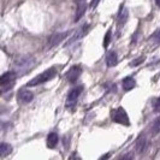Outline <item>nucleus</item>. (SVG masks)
Returning a JSON list of instances; mask_svg holds the SVG:
<instances>
[{"instance_id":"obj_1","label":"nucleus","mask_w":160,"mask_h":160,"mask_svg":"<svg viewBox=\"0 0 160 160\" xmlns=\"http://www.w3.org/2000/svg\"><path fill=\"white\" fill-rule=\"evenodd\" d=\"M57 75V70L54 68H51V69H47L46 71H43L42 73H40L39 76H36L35 78H32L30 80L28 83H27V86L28 87H35V86H39V84H43V83H46L48 81L53 80L54 77H56Z\"/></svg>"},{"instance_id":"obj_2","label":"nucleus","mask_w":160,"mask_h":160,"mask_svg":"<svg viewBox=\"0 0 160 160\" xmlns=\"http://www.w3.org/2000/svg\"><path fill=\"white\" fill-rule=\"evenodd\" d=\"M111 117L118 124H123V125H129L130 124L128 113L125 112V110L123 107H119L117 110H113L112 112H111Z\"/></svg>"},{"instance_id":"obj_3","label":"nucleus","mask_w":160,"mask_h":160,"mask_svg":"<svg viewBox=\"0 0 160 160\" xmlns=\"http://www.w3.org/2000/svg\"><path fill=\"white\" fill-rule=\"evenodd\" d=\"M81 73H82V68L76 65V66H72L69 71L66 72V80L69 81L70 83H76L77 80L80 78Z\"/></svg>"},{"instance_id":"obj_4","label":"nucleus","mask_w":160,"mask_h":160,"mask_svg":"<svg viewBox=\"0 0 160 160\" xmlns=\"http://www.w3.org/2000/svg\"><path fill=\"white\" fill-rule=\"evenodd\" d=\"M68 34H69V32H57V34H53L51 38H49V40H48V46L47 48L49 49V48H53L56 47V46H58L62 41L64 40L65 38L68 36Z\"/></svg>"},{"instance_id":"obj_5","label":"nucleus","mask_w":160,"mask_h":160,"mask_svg":"<svg viewBox=\"0 0 160 160\" xmlns=\"http://www.w3.org/2000/svg\"><path fill=\"white\" fill-rule=\"evenodd\" d=\"M34 58L32 57H23L21 59H18L16 62V66L18 70L21 71H24V70H28L29 68H32V64H34Z\"/></svg>"},{"instance_id":"obj_6","label":"nucleus","mask_w":160,"mask_h":160,"mask_svg":"<svg viewBox=\"0 0 160 160\" xmlns=\"http://www.w3.org/2000/svg\"><path fill=\"white\" fill-rule=\"evenodd\" d=\"M17 99L21 104H29L34 99V94H32L30 90H27V89H21L17 94Z\"/></svg>"},{"instance_id":"obj_7","label":"nucleus","mask_w":160,"mask_h":160,"mask_svg":"<svg viewBox=\"0 0 160 160\" xmlns=\"http://www.w3.org/2000/svg\"><path fill=\"white\" fill-rule=\"evenodd\" d=\"M83 92V87L82 86H78V87H75V88L70 90V93H69V95H68V100H66V102L68 105H73L76 102V100L78 99V96L81 95V93Z\"/></svg>"},{"instance_id":"obj_8","label":"nucleus","mask_w":160,"mask_h":160,"mask_svg":"<svg viewBox=\"0 0 160 160\" xmlns=\"http://www.w3.org/2000/svg\"><path fill=\"white\" fill-rule=\"evenodd\" d=\"M15 78H16V73H15V72H12V71L5 72V73H2V75L0 76V84L2 86V84L10 83V82L15 81Z\"/></svg>"},{"instance_id":"obj_9","label":"nucleus","mask_w":160,"mask_h":160,"mask_svg":"<svg viewBox=\"0 0 160 160\" xmlns=\"http://www.w3.org/2000/svg\"><path fill=\"white\" fill-rule=\"evenodd\" d=\"M147 140H146V137L142 135V136H140L137 138V142H136V152L137 153H143L146 149H147Z\"/></svg>"},{"instance_id":"obj_10","label":"nucleus","mask_w":160,"mask_h":160,"mask_svg":"<svg viewBox=\"0 0 160 160\" xmlns=\"http://www.w3.org/2000/svg\"><path fill=\"white\" fill-rule=\"evenodd\" d=\"M118 63V57H117V53L116 52H108L107 53V57H106V64L108 68H112V66H116Z\"/></svg>"},{"instance_id":"obj_11","label":"nucleus","mask_w":160,"mask_h":160,"mask_svg":"<svg viewBox=\"0 0 160 160\" xmlns=\"http://www.w3.org/2000/svg\"><path fill=\"white\" fill-rule=\"evenodd\" d=\"M87 11V5L84 2L81 1L80 4L77 5V10H76V16H75V22H78L81 18L83 17V15L86 13Z\"/></svg>"},{"instance_id":"obj_12","label":"nucleus","mask_w":160,"mask_h":160,"mask_svg":"<svg viewBox=\"0 0 160 160\" xmlns=\"http://www.w3.org/2000/svg\"><path fill=\"white\" fill-rule=\"evenodd\" d=\"M58 141H59L58 135H57L56 132H51V134H48L46 144H47L48 148H54L57 144H58Z\"/></svg>"},{"instance_id":"obj_13","label":"nucleus","mask_w":160,"mask_h":160,"mask_svg":"<svg viewBox=\"0 0 160 160\" xmlns=\"http://www.w3.org/2000/svg\"><path fill=\"white\" fill-rule=\"evenodd\" d=\"M122 86H123V89L124 90H131V89L135 88L136 86V81L134 80L132 77H125L123 82H122Z\"/></svg>"},{"instance_id":"obj_14","label":"nucleus","mask_w":160,"mask_h":160,"mask_svg":"<svg viewBox=\"0 0 160 160\" xmlns=\"http://www.w3.org/2000/svg\"><path fill=\"white\" fill-rule=\"evenodd\" d=\"M12 152V146L5 142H1L0 143V158H4V157H8L10 153Z\"/></svg>"},{"instance_id":"obj_15","label":"nucleus","mask_w":160,"mask_h":160,"mask_svg":"<svg viewBox=\"0 0 160 160\" xmlns=\"http://www.w3.org/2000/svg\"><path fill=\"white\" fill-rule=\"evenodd\" d=\"M88 29H89V24H86L84 27H82L78 32H76V36H73L71 40H70V42L68 43V45H70L71 42H73V41H76V40H78V39H81V38H83L86 34H87V32H88Z\"/></svg>"},{"instance_id":"obj_16","label":"nucleus","mask_w":160,"mask_h":160,"mask_svg":"<svg viewBox=\"0 0 160 160\" xmlns=\"http://www.w3.org/2000/svg\"><path fill=\"white\" fill-rule=\"evenodd\" d=\"M128 10L127 8H122L119 12V17H118V22H119V25H123V24L125 23L127 21H128Z\"/></svg>"},{"instance_id":"obj_17","label":"nucleus","mask_w":160,"mask_h":160,"mask_svg":"<svg viewBox=\"0 0 160 160\" xmlns=\"http://www.w3.org/2000/svg\"><path fill=\"white\" fill-rule=\"evenodd\" d=\"M160 132V118L154 122V124H153L152 127V134L153 135H157V134H159Z\"/></svg>"},{"instance_id":"obj_18","label":"nucleus","mask_w":160,"mask_h":160,"mask_svg":"<svg viewBox=\"0 0 160 160\" xmlns=\"http://www.w3.org/2000/svg\"><path fill=\"white\" fill-rule=\"evenodd\" d=\"M144 60H146V57L142 56V57H138V58H136V59H134L131 63H130V66H138L140 64H142Z\"/></svg>"},{"instance_id":"obj_19","label":"nucleus","mask_w":160,"mask_h":160,"mask_svg":"<svg viewBox=\"0 0 160 160\" xmlns=\"http://www.w3.org/2000/svg\"><path fill=\"white\" fill-rule=\"evenodd\" d=\"M112 34V32L111 30H108V32H106V35H105V39H104V47L107 48L108 47V45H110V42H111V35Z\"/></svg>"},{"instance_id":"obj_20","label":"nucleus","mask_w":160,"mask_h":160,"mask_svg":"<svg viewBox=\"0 0 160 160\" xmlns=\"http://www.w3.org/2000/svg\"><path fill=\"white\" fill-rule=\"evenodd\" d=\"M99 1L100 0H92V2H90V8H95L98 6V4H99Z\"/></svg>"},{"instance_id":"obj_21","label":"nucleus","mask_w":160,"mask_h":160,"mask_svg":"<svg viewBox=\"0 0 160 160\" xmlns=\"http://www.w3.org/2000/svg\"><path fill=\"white\" fill-rule=\"evenodd\" d=\"M154 38H155V42H157V43H160V30L154 35Z\"/></svg>"},{"instance_id":"obj_22","label":"nucleus","mask_w":160,"mask_h":160,"mask_svg":"<svg viewBox=\"0 0 160 160\" xmlns=\"http://www.w3.org/2000/svg\"><path fill=\"white\" fill-rule=\"evenodd\" d=\"M132 159V155H131V154H129V155H124V157H123V159Z\"/></svg>"},{"instance_id":"obj_23","label":"nucleus","mask_w":160,"mask_h":160,"mask_svg":"<svg viewBox=\"0 0 160 160\" xmlns=\"http://www.w3.org/2000/svg\"><path fill=\"white\" fill-rule=\"evenodd\" d=\"M155 4H157V6L160 8V0H155Z\"/></svg>"},{"instance_id":"obj_24","label":"nucleus","mask_w":160,"mask_h":160,"mask_svg":"<svg viewBox=\"0 0 160 160\" xmlns=\"http://www.w3.org/2000/svg\"><path fill=\"white\" fill-rule=\"evenodd\" d=\"M77 1H84V0H77Z\"/></svg>"}]
</instances>
